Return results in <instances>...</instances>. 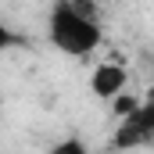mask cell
<instances>
[{
	"label": "cell",
	"mask_w": 154,
	"mask_h": 154,
	"mask_svg": "<svg viewBox=\"0 0 154 154\" xmlns=\"http://www.w3.org/2000/svg\"><path fill=\"white\" fill-rule=\"evenodd\" d=\"M43 154H90V147H86L79 136H65V140H57L54 147H47Z\"/></svg>",
	"instance_id": "cell-4"
},
{
	"label": "cell",
	"mask_w": 154,
	"mask_h": 154,
	"mask_svg": "<svg viewBox=\"0 0 154 154\" xmlns=\"http://www.w3.org/2000/svg\"><path fill=\"white\" fill-rule=\"evenodd\" d=\"M125 86H129V72L122 61H100L90 72V90L97 100H115L118 93H125Z\"/></svg>",
	"instance_id": "cell-3"
},
{
	"label": "cell",
	"mask_w": 154,
	"mask_h": 154,
	"mask_svg": "<svg viewBox=\"0 0 154 154\" xmlns=\"http://www.w3.org/2000/svg\"><path fill=\"white\" fill-rule=\"evenodd\" d=\"M111 143L118 151H133V147L154 143V86L140 97V104L125 118H118L115 133H111Z\"/></svg>",
	"instance_id": "cell-2"
},
{
	"label": "cell",
	"mask_w": 154,
	"mask_h": 154,
	"mask_svg": "<svg viewBox=\"0 0 154 154\" xmlns=\"http://www.w3.org/2000/svg\"><path fill=\"white\" fill-rule=\"evenodd\" d=\"M47 39L68 57H90L104 43V29L93 14V7L79 0H54L47 14Z\"/></svg>",
	"instance_id": "cell-1"
},
{
	"label": "cell",
	"mask_w": 154,
	"mask_h": 154,
	"mask_svg": "<svg viewBox=\"0 0 154 154\" xmlns=\"http://www.w3.org/2000/svg\"><path fill=\"white\" fill-rule=\"evenodd\" d=\"M136 104H140V97H129V93H118L115 100H111V108H115V115H118V118H125L133 108H136Z\"/></svg>",
	"instance_id": "cell-5"
}]
</instances>
